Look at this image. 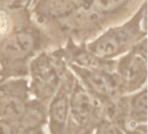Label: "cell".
<instances>
[{
  "instance_id": "1",
  "label": "cell",
  "mask_w": 148,
  "mask_h": 134,
  "mask_svg": "<svg viewBox=\"0 0 148 134\" xmlns=\"http://www.w3.org/2000/svg\"><path fill=\"white\" fill-rule=\"evenodd\" d=\"M69 108L75 121L79 125H85L89 122L96 110L92 98L81 88H77L74 92Z\"/></svg>"
},
{
  "instance_id": "2",
  "label": "cell",
  "mask_w": 148,
  "mask_h": 134,
  "mask_svg": "<svg viewBox=\"0 0 148 134\" xmlns=\"http://www.w3.org/2000/svg\"><path fill=\"white\" fill-rule=\"evenodd\" d=\"M69 111V102L67 95L63 92L59 93L52 101L49 112L51 134H65Z\"/></svg>"
},
{
  "instance_id": "3",
  "label": "cell",
  "mask_w": 148,
  "mask_h": 134,
  "mask_svg": "<svg viewBox=\"0 0 148 134\" xmlns=\"http://www.w3.org/2000/svg\"><path fill=\"white\" fill-rule=\"evenodd\" d=\"M34 39L29 33L19 32L10 37L4 44V52L13 58H23L32 50Z\"/></svg>"
},
{
  "instance_id": "4",
  "label": "cell",
  "mask_w": 148,
  "mask_h": 134,
  "mask_svg": "<svg viewBox=\"0 0 148 134\" xmlns=\"http://www.w3.org/2000/svg\"><path fill=\"white\" fill-rule=\"evenodd\" d=\"M125 37L123 32L106 34L97 41L94 48V52L100 57L111 56L118 51Z\"/></svg>"
},
{
  "instance_id": "5",
  "label": "cell",
  "mask_w": 148,
  "mask_h": 134,
  "mask_svg": "<svg viewBox=\"0 0 148 134\" xmlns=\"http://www.w3.org/2000/svg\"><path fill=\"white\" fill-rule=\"evenodd\" d=\"M87 82L95 92L103 96H110L116 90L115 80L100 72L89 73L87 76Z\"/></svg>"
},
{
  "instance_id": "6",
  "label": "cell",
  "mask_w": 148,
  "mask_h": 134,
  "mask_svg": "<svg viewBox=\"0 0 148 134\" xmlns=\"http://www.w3.org/2000/svg\"><path fill=\"white\" fill-rule=\"evenodd\" d=\"M25 112L23 103L17 98L7 97L0 100V116L10 119H18Z\"/></svg>"
},
{
  "instance_id": "7",
  "label": "cell",
  "mask_w": 148,
  "mask_h": 134,
  "mask_svg": "<svg viewBox=\"0 0 148 134\" xmlns=\"http://www.w3.org/2000/svg\"><path fill=\"white\" fill-rule=\"evenodd\" d=\"M130 116L135 122H147V94L146 89L134 98L130 107Z\"/></svg>"
},
{
  "instance_id": "8",
  "label": "cell",
  "mask_w": 148,
  "mask_h": 134,
  "mask_svg": "<svg viewBox=\"0 0 148 134\" xmlns=\"http://www.w3.org/2000/svg\"><path fill=\"white\" fill-rule=\"evenodd\" d=\"M12 29V21L4 11H0V37L8 35Z\"/></svg>"
},
{
  "instance_id": "9",
  "label": "cell",
  "mask_w": 148,
  "mask_h": 134,
  "mask_svg": "<svg viewBox=\"0 0 148 134\" xmlns=\"http://www.w3.org/2000/svg\"><path fill=\"white\" fill-rule=\"evenodd\" d=\"M125 0H97V6L102 10H113L124 3Z\"/></svg>"
},
{
  "instance_id": "10",
  "label": "cell",
  "mask_w": 148,
  "mask_h": 134,
  "mask_svg": "<svg viewBox=\"0 0 148 134\" xmlns=\"http://www.w3.org/2000/svg\"><path fill=\"white\" fill-rule=\"evenodd\" d=\"M95 134H121L118 128L112 123L103 122L101 123Z\"/></svg>"
},
{
  "instance_id": "11",
  "label": "cell",
  "mask_w": 148,
  "mask_h": 134,
  "mask_svg": "<svg viewBox=\"0 0 148 134\" xmlns=\"http://www.w3.org/2000/svg\"><path fill=\"white\" fill-rule=\"evenodd\" d=\"M0 134H13V129L7 121L0 120Z\"/></svg>"
}]
</instances>
